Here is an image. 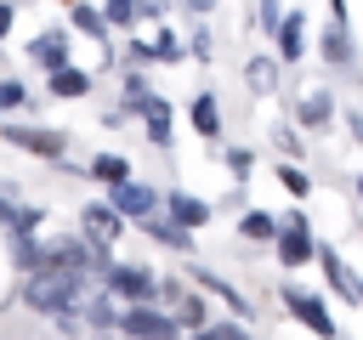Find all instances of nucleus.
<instances>
[{
  "instance_id": "nucleus-25",
  "label": "nucleus",
  "mask_w": 363,
  "mask_h": 340,
  "mask_svg": "<svg viewBox=\"0 0 363 340\" xmlns=\"http://www.w3.org/2000/svg\"><path fill=\"white\" fill-rule=\"evenodd\" d=\"M11 261H17L23 272L40 266V244H34V232H11Z\"/></svg>"
},
{
  "instance_id": "nucleus-17",
  "label": "nucleus",
  "mask_w": 363,
  "mask_h": 340,
  "mask_svg": "<svg viewBox=\"0 0 363 340\" xmlns=\"http://www.w3.org/2000/svg\"><path fill=\"white\" fill-rule=\"evenodd\" d=\"M295 113H301V125H306V130H323V125L335 119V96H329V91H306Z\"/></svg>"
},
{
  "instance_id": "nucleus-5",
  "label": "nucleus",
  "mask_w": 363,
  "mask_h": 340,
  "mask_svg": "<svg viewBox=\"0 0 363 340\" xmlns=\"http://www.w3.org/2000/svg\"><path fill=\"white\" fill-rule=\"evenodd\" d=\"M113 329H125L130 340H176V334H182V329L170 323V312H164V306H125Z\"/></svg>"
},
{
  "instance_id": "nucleus-23",
  "label": "nucleus",
  "mask_w": 363,
  "mask_h": 340,
  "mask_svg": "<svg viewBox=\"0 0 363 340\" xmlns=\"http://www.w3.org/2000/svg\"><path fill=\"white\" fill-rule=\"evenodd\" d=\"M68 23H74L79 34H91V40H102V34H108L102 11H96V6H85V0H74V6H68Z\"/></svg>"
},
{
  "instance_id": "nucleus-6",
  "label": "nucleus",
  "mask_w": 363,
  "mask_h": 340,
  "mask_svg": "<svg viewBox=\"0 0 363 340\" xmlns=\"http://www.w3.org/2000/svg\"><path fill=\"white\" fill-rule=\"evenodd\" d=\"M108 210L119 221H142V215H159V193L147 181H119V187H108Z\"/></svg>"
},
{
  "instance_id": "nucleus-38",
  "label": "nucleus",
  "mask_w": 363,
  "mask_h": 340,
  "mask_svg": "<svg viewBox=\"0 0 363 340\" xmlns=\"http://www.w3.org/2000/svg\"><path fill=\"white\" fill-rule=\"evenodd\" d=\"M62 6H74V0H62Z\"/></svg>"
},
{
  "instance_id": "nucleus-14",
  "label": "nucleus",
  "mask_w": 363,
  "mask_h": 340,
  "mask_svg": "<svg viewBox=\"0 0 363 340\" xmlns=\"http://www.w3.org/2000/svg\"><path fill=\"white\" fill-rule=\"evenodd\" d=\"M136 227H142V232H147L153 244H164V249H182V255H193V232H182L176 221H164V215H142Z\"/></svg>"
},
{
  "instance_id": "nucleus-24",
  "label": "nucleus",
  "mask_w": 363,
  "mask_h": 340,
  "mask_svg": "<svg viewBox=\"0 0 363 340\" xmlns=\"http://www.w3.org/2000/svg\"><path fill=\"white\" fill-rule=\"evenodd\" d=\"M244 79H250V91H278V62L272 57H250V68H244Z\"/></svg>"
},
{
  "instance_id": "nucleus-22",
  "label": "nucleus",
  "mask_w": 363,
  "mask_h": 340,
  "mask_svg": "<svg viewBox=\"0 0 363 340\" xmlns=\"http://www.w3.org/2000/svg\"><path fill=\"white\" fill-rule=\"evenodd\" d=\"M238 232H244L250 244H272V238H278V215H267V210H244Z\"/></svg>"
},
{
  "instance_id": "nucleus-12",
  "label": "nucleus",
  "mask_w": 363,
  "mask_h": 340,
  "mask_svg": "<svg viewBox=\"0 0 363 340\" xmlns=\"http://www.w3.org/2000/svg\"><path fill=\"white\" fill-rule=\"evenodd\" d=\"M272 34H278V57L284 62H301L306 57V23H301V11H284V23Z\"/></svg>"
},
{
  "instance_id": "nucleus-33",
  "label": "nucleus",
  "mask_w": 363,
  "mask_h": 340,
  "mask_svg": "<svg viewBox=\"0 0 363 340\" xmlns=\"http://www.w3.org/2000/svg\"><path fill=\"white\" fill-rule=\"evenodd\" d=\"M130 62H153V45L147 40H130Z\"/></svg>"
},
{
  "instance_id": "nucleus-9",
  "label": "nucleus",
  "mask_w": 363,
  "mask_h": 340,
  "mask_svg": "<svg viewBox=\"0 0 363 340\" xmlns=\"http://www.w3.org/2000/svg\"><path fill=\"white\" fill-rule=\"evenodd\" d=\"M28 57L45 68V74H57V68H68V34L62 28H40L34 40H28Z\"/></svg>"
},
{
  "instance_id": "nucleus-37",
  "label": "nucleus",
  "mask_w": 363,
  "mask_h": 340,
  "mask_svg": "<svg viewBox=\"0 0 363 340\" xmlns=\"http://www.w3.org/2000/svg\"><path fill=\"white\" fill-rule=\"evenodd\" d=\"M357 198H363V176H357Z\"/></svg>"
},
{
  "instance_id": "nucleus-28",
  "label": "nucleus",
  "mask_w": 363,
  "mask_h": 340,
  "mask_svg": "<svg viewBox=\"0 0 363 340\" xmlns=\"http://www.w3.org/2000/svg\"><path fill=\"white\" fill-rule=\"evenodd\" d=\"M278 181H284L295 198H306V193H312V176H306L301 164H278Z\"/></svg>"
},
{
  "instance_id": "nucleus-10",
  "label": "nucleus",
  "mask_w": 363,
  "mask_h": 340,
  "mask_svg": "<svg viewBox=\"0 0 363 340\" xmlns=\"http://www.w3.org/2000/svg\"><path fill=\"white\" fill-rule=\"evenodd\" d=\"M164 221H176V227H182V232H199V227H204V221H210V204H204V198H193V193H182V187H176V193H170V198H164Z\"/></svg>"
},
{
  "instance_id": "nucleus-2",
  "label": "nucleus",
  "mask_w": 363,
  "mask_h": 340,
  "mask_svg": "<svg viewBox=\"0 0 363 340\" xmlns=\"http://www.w3.org/2000/svg\"><path fill=\"white\" fill-rule=\"evenodd\" d=\"M102 283H108V295H119L125 306H153V289H159V278L136 261H108V272H102Z\"/></svg>"
},
{
  "instance_id": "nucleus-16",
  "label": "nucleus",
  "mask_w": 363,
  "mask_h": 340,
  "mask_svg": "<svg viewBox=\"0 0 363 340\" xmlns=\"http://www.w3.org/2000/svg\"><path fill=\"white\" fill-rule=\"evenodd\" d=\"M187 113H193V130H199L204 142H221V108H216V96H210V91H199Z\"/></svg>"
},
{
  "instance_id": "nucleus-20",
  "label": "nucleus",
  "mask_w": 363,
  "mask_h": 340,
  "mask_svg": "<svg viewBox=\"0 0 363 340\" xmlns=\"http://www.w3.org/2000/svg\"><path fill=\"white\" fill-rule=\"evenodd\" d=\"M318 51H323L329 62H352V34H346V23H340V17L318 34Z\"/></svg>"
},
{
  "instance_id": "nucleus-39",
  "label": "nucleus",
  "mask_w": 363,
  "mask_h": 340,
  "mask_svg": "<svg viewBox=\"0 0 363 340\" xmlns=\"http://www.w3.org/2000/svg\"><path fill=\"white\" fill-rule=\"evenodd\" d=\"M329 6H335V0H329Z\"/></svg>"
},
{
  "instance_id": "nucleus-30",
  "label": "nucleus",
  "mask_w": 363,
  "mask_h": 340,
  "mask_svg": "<svg viewBox=\"0 0 363 340\" xmlns=\"http://www.w3.org/2000/svg\"><path fill=\"white\" fill-rule=\"evenodd\" d=\"M255 17H261V28L272 34V28L284 23V6H278V0H255Z\"/></svg>"
},
{
  "instance_id": "nucleus-19",
  "label": "nucleus",
  "mask_w": 363,
  "mask_h": 340,
  "mask_svg": "<svg viewBox=\"0 0 363 340\" xmlns=\"http://www.w3.org/2000/svg\"><path fill=\"white\" fill-rule=\"evenodd\" d=\"M91 181H102V187H119V181H130V164L119 159V153H91V170H85Z\"/></svg>"
},
{
  "instance_id": "nucleus-3",
  "label": "nucleus",
  "mask_w": 363,
  "mask_h": 340,
  "mask_svg": "<svg viewBox=\"0 0 363 340\" xmlns=\"http://www.w3.org/2000/svg\"><path fill=\"white\" fill-rule=\"evenodd\" d=\"M284 306L295 312V323H301L306 334H318V340H340V329H335V317H329V300H323V295H306V289L284 283Z\"/></svg>"
},
{
  "instance_id": "nucleus-32",
  "label": "nucleus",
  "mask_w": 363,
  "mask_h": 340,
  "mask_svg": "<svg viewBox=\"0 0 363 340\" xmlns=\"http://www.w3.org/2000/svg\"><path fill=\"white\" fill-rule=\"evenodd\" d=\"M17 102H28L23 79H0V108H17Z\"/></svg>"
},
{
  "instance_id": "nucleus-11",
  "label": "nucleus",
  "mask_w": 363,
  "mask_h": 340,
  "mask_svg": "<svg viewBox=\"0 0 363 340\" xmlns=\"http://www.w3.org/2000/svg\"><path fill=\"white\" fill-rule=\"evenodd\" d=\"M312 261L323 266V278H329V289H335L340 300H352V306H357V289H363V283H357V278L346 272V261H340V255H335L329 244H318V255H312Z\"/></svg>"
},
{
  "instance_id": "nucleus-8",
  "label": "nucleus",
  "mask_w": 363,
  "mask_h": 340,
  "mask_svg": "<svg viewBox=\"0 0 363 340\" xmlns=\"http://www.w3.org/2000/svg\"><path fill=\"white\" fill-rule=\"evenodd\" d=\"M119 232H125V221H119L108 204H85V210H79V238H85L91 249H108Z\"/></svg>"
},
{
  "instance_id": "nucleus-34",
  "label": "nucleus",
  "mask_w": 363,
  "mask_h": 340,
  "mask_svg": "<svg viewBox=\"0 0 363 340\" xmlns=\"http://www.w3.org/2000/svg\"><path fill=\"white\" fill-rule=\"evenodd\" d=\"M346 130H352V136L363 142V113H346Z\"/></svg>"
},
{
  "instance_id": "nucleus-1",
  "label": "nucleus",
  "mask_w": 363,
  "mask_h": 340,
  "mask_svg": "<svg viewBox=\"0 0 363 340\" xmlns=\"http://www.w3.org/2000/svg\"><path fill=\"white\" fill-rule=\"evenodd\" d=\"M23 300L57 323H79V300H85V278L74 272H28L23 278Z\"/></svg>"
},
{
  "instance_id": "nucleus-36",
  "label": "nucleus",
  "mask_w": 363,
  "mask_h": 340,
  "mask_svg": "<svg viewBox=\"0 0 363 340\" xmlns=\"http://www.w3.org/2000/svg\"><path fill=\"white\" fill-rule=\"evenodd\" d=\"M182 6H187V11H199V17H204V11H210V6H216V0H182Z\"/></svg>"
},
{
  "instance_id": "nucleus-35",
  "label": "nucleus",
  "mask_w": 363,
  "mask_h": 340,
  "mask_svg": "<svg viewBox=\"0 0 363 340\" xmlns=\"http://www.w3.org/2000/svg\"><path fill=\"white\" fill-rule=\"evenodd\" d=\"M6 34H11V6L0 0V40H6Z\"/></svg>"
},
{
  "instance_id": "nucleus-31",
  "label": "nucleus",
  "mask_w": 363,
  "mask_h": 340,
  "mask_svg": "<svg viewBox=\"0 0 363 340\" xmlns=\"http://www.w3.org/2000/svg\"><path fill=\"white\" fill-rule=\"evenodd\" d=\"M142 96H153V91H147V79H142V74H125V108H136Z\"/></svg>"
},
{
  "instance_id": "nucleus-4",
  "label": "nucleus",
  "mask_w": 363,
  "mask_h": 340,
  "mask_svg": "<svg viewBox=\"0 0 363 340\" xmlns=\"http://www.w3.org/2000/svg\"><path fill=\"white\" fill-rule=\"evenodd\" d=\"M272 249H278L284 266H306V261L318 255V238L306 232V215H301V210L278 215V238H272Z\"/></svg>"
},
{
  "instance_id": "nucleus-13",
  "label": "nucleus",
  "mask_w": 363,
  "mask_h": 340,
  "mask_svg": "<svg viewBox=\"0 0 363 340\" xmlns=\"http://www.w3.org/2000/svg\"><path fill=\"white\" fill-rule=\"evenodd\" d=\"M136 113H142V125H147V142H153V147H170V102L142 96V102H136Z\"/></svg>"
},
{
  "instance_id": "nucleus-7",
  "label": "nucleus",
  "mask_w": 363,
  "mask_h": 340,
  "mask_svg": "<svg viewBox=\"0 0 363 340\" xmlns=\"http://www.w3.org/2000/svg\"><path fill=\"white\" fill-rule=\"evenodd\" d=\"M0 136L11 147H23V153H40V159H62V147H68L62 130H40V125H6L0 119Z\"/></svg>"
},
{
  "instance_id": "nucleus-29",
  "label": "nucleus",
  "mask_w": 363,
  "mask_h": 340,
  "mask_svg": "<svg viewBox=\"0 0 363 340\" xmlns=\"http://www.w3.org/2000/svg\"><path fill=\"white\" fill-rule=\"evenodd\" d=\"M187 340H250V334H244V323H204V329L187 334Z\"/></svg>"
},
{
  "instance_id": "nucleus-26",
  "label": "nucleus",
  "mask_w": 363,
  "mask_h": 340,
  "mask_svg": "<svg viewBox=\"0 0 363 340\" xmlns=\"http://www.w3.org/2000/svg\"><path fill=\"white\" fill-rule=\"evenodd\" d=\"M136 11H142V0H108V6H102V23H108V28H130Z\"/></svg>"
},
{
  "instance_id": "nucleus-15",
  "label": "nucleus",
  "mask_w": 363,
  "mask_h": 340,
  "mask_svg": "<svg viewBox=\"0 0 363 340\" xmlns=\"http://www.w3.org/2000/svg\"><path fill=\"white\" fill-rule=\"evenodd\" d=\"M45 85H51V96H68V102H79V96H91V74L85 68H57V74H45Z\"/></svg>"
},
{
  "instance_id": "nucleus-18",
  "label": "nucleus",
  "mask_w": 363,
  "mask_h": 340,
  "mask_svg": "<svg viewBox=\"0 0 363 340\" xmlns=\"http://www.w3.org/2000/svg\"><path fill=\"white\" fill-rule=\"evenodd\" d=\"M170 323H176V329H187V334H199V329L210 323V306H204V295H182V300L170 306Z\"/></svg>"
},
{
  "instance_id": "nucleus-27",
  "label": "nucleus",
  "mask_w": 363,
  "mask_h": 340,
  "mask_svg": "<svg viewBox=\"0 0 363 340\" xmlns=\"http://www.w3.org/2000/svg\"><path fill=\"white\" fill-rule=\"evenodd\" d=\"M182 57H187V45H182V40L164 28V34L153 40V62H182Z\"/></svg>"
},
{
  "instance_id": "nucleus-21",
  "label": "nucleus",
  "mask_w": 363,
  "mask_h": 340,
  "mask_svg": "<svg viewBox=\"0 0 363 340\" xmlns=\"http://www.w3.org/2000/svg\"><path fill=\"white\" fill-rule=\"evenodd\" d=\"M193 283H199V289H210V295H221V300H227V312H250V300H244V295H238V289H233L227 278H216V272L193 266Z\"/></svg>"
}]
</instances>
